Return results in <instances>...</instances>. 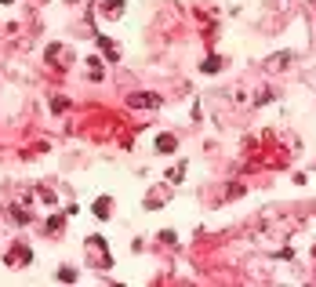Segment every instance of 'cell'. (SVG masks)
I'll list each match as a JSON object with an SVG mask.
<instances>
[{
  "label": "cell",
  "instance_id": "1",
  "mask_svg": "<svg viewBox=\"0 0 316 287\" xmlns=\"http://www.w3.org/2000/svg\"><path fill=\"white\" fill-rule=\"evenodd\" d=\"M84 251L91 255V265H95V269L113 265V255H109V247H106V240H102V236H87V240H84Z\"/></svg>",
  "mask_w": 316,
  "mask_h": 287
},
{
  "label": "cell",
  "instance_id": "2",
  "mask_svg": "<svg viewBox=\"0 0 316 287\" xmlns=\"http://www.w3.org/2000/svg\"><path fill=\"white\" fill-rule=\"evenodd\" d=\"M29 258H33L29 247H26V244H15L11 251H7V265H15V269H18V265H29Z\"/></svg>",
  "mask_w": 316,
  "mask_h": 287
},
{
  "label": "cell",
  "instance_id": "3",
  "mask_svg": "<svg viewBox=\"0 0 316 287\" xmlns=\"http://www.w3.org/2000/svg\"><path fill=\"white\" fill-rule=\"evenodd\" d=\"M109 207H113V200H109V197H98L95 200V215L98 218H109Z\"/></svg>",
  "mask_w": 316,
  "mask_h": 287
},
{
  "label": "cell",
  "instance_id": "4",
  "mask_svg": "<svg viewBox=\"0 0 316 287\" xmlns=\"http://www.w3.org/2000/svg\"><path fill=\"white\" fill-rule=\"evenodd\" d=\"M131 106H149V109H153V106H160V98H156V95H135Z\"/></svg>",
  "mask_w": 316,
  "mask_h": 287
},
{
  "label": "cell",
  "instance_id": "5",
  "mask_svg": "<svg viewBox=\"0 0 316 287\" xmlns=\"http://www.w3.org/2000/svg\"><path fill=\"white\" fill-rule=\"evenodd\" d=\"M156 149H160V153H171V149H174V135H160V138H156Z\"/></svg>",
  "mask_w": 316,
  "mask_h": 287
},
{
  "label": "cell",
  "instance_id": "6",
  "mask_svg": "<svg viewBox=\"0 0 316 287\" xmlns=\"http://www.w3.org/2000/svg\"><path fill=\"white\" fill-rule=\"evenodd\" d=\"M120 4H124V0H102V11L106 15H120Z\"/></svg>",
  "mask_w": 316,
  "mask_h": 287
},
{
  "label": "cell",
  "instance_id": "7",
  "mask_svg": "<svg viewBox=\"0 0 316 287\" xmlns=\"http://www.w3.org/2000/svg\"><path fill=\"white\" fill-rule=\"evenodd\" d=\"M98 44H102V51H106V55H109V58H116V48H113V44H109V40H106V36H98Z\"/></svg>",
  "mask_w": 316,
  "mask_h": 287
},
{
  "label": "cell",
  "instance_id": "8",
  "mask_svg": "<svg viewBox=\"0 0 316 287\" xmlns=\"http://www.w3.org/2000/svg\"><path fill=\"white\" fill-rule=\"evenodd\" d=\"M182 171H185V164H178L174 171H167V178H171V182H182Z\"/></svg>",
  "mask_w": 316,
  "mask_h": 287
}]
</instances>
